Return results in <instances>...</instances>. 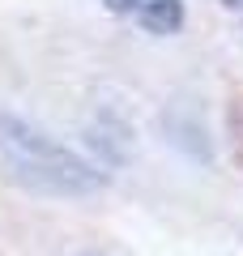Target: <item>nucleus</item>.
<instances>
[{"mask_svg":"<svg viewBox=\"0 0 243 256\" xmlns=\"http://www.w3.org/2000/svg\"><path fill=\"white\" fill-rule=\"evenodd\" d=\"M107 9L116 18L141 26L145 34H180L184 22H188L184 0H107Z\"/></svg>","mask_w":243,"mask_h":256,"instance_id":"nucleus-2","label":"nucleus"},{"mask_svg":"<svg viewBox=\"0 0 243 256\" xmlns=\"http://www.w3.org/2000/svg\"><path fill=\"white\" fill-rule=\"evenodd\" d=\"M222 4L226 9H243V0H222Z\"/></svg>","mask_w":243,"mask_h":256,"instance_id":"nucleus-3","label":"nucleus"},{"mask_svg":"<svg viewBox=\"0 0 243 256\" xmlns=\"http://www.w3.org/2000/svg\"><path fill=\"white\" fill-rule=\"evenodd\" d=\"M0 158L9 166V175L30 192H47V196H90V192L107 188V175L81 158L77 150H68L64 141H56L52 132H43L38 124L0 111Z\"/></svg>","mask_w":243,"mask_h":256,"instance_id":"nucleus-1","label":"nucleus"}]
</instances>
